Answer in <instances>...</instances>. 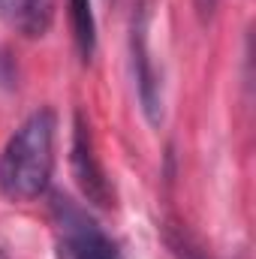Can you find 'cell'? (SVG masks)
Returning a JSON list of instances; mask_svg holds the SVG:
<instances>
[{
	"label": "cell",
	"instance_id": "cell-1",
	"mask_svg": "<svg viewBox=\"0 0 256 259\" xmlns=\"http://www.w3.org/2000/svg\"><path fill=\"white\" fill-rule=\"evenodd\" d=\"M55 109L30 112L0 151V193L12 202H33L49 190L55 172Z\"/></svg>",
	"mask_w": 256,
	"mask_h": 259
},
{
	"label": "cell",
	"instance_id": "cell-2",
	"mask_svg": "<svg viewBox=\"0 0 256 259\" xmlns=\"http://www.w3.org/2000/svg\"><path fill=\"white\" fill-rule=\"evenodd\" d=\"M52 223L58 259H124L121 244L69 196H52Z\"/></svg>",
	"mask_w": 256,
	"mask_h": 259
},
{
	"label": "cell",
	"instance_id": "cell-3",
	"mask_svg": "<svg viewBox=\"0 0 256 259\" xmlns=\"http://www.w3.org/2000/svg\"><path fill=\"white\" fill-rule=\"evenodd\" d=\"M148 27H151V6L142 0L130 18V64H133L139 106H142L148 124L160 127L163 124V72L154 64Z\"/></svg>",
	"mask_w": 256,
	"mask_h": 259
},
{
	"label": "cell",
	"instance_id": "cell-4",
	"mask_svg": "<svg viewBox=\"0 0 256 259\" xmlns=\"http://www.w3.org/2000/svg\"><path fill=\"white\" fill-rule=\"evenodd\" d=\"M69 166H72V178L78 184V190L84 199L97 208H112L115 205V190L112 181L97 157V145H94V133L91 124L81 112H75L72 121V145H69Z\"/></svg>",
	"mask_w": 256,
	"mask_h": 259
},
{
	"label": "cell",
	"instance_id": "cell-5",
	"mask_svg": "<svg viewBox=\"0 0 256 259\" xmlns=\"http://www.w3.org/2000/svg\"><path fill=\"white\" fill-rule=\"evenodd\" d=\"M0 18L27 39H39L52 30L55 0H0Z\"/></svg>",
	"mask_w": 256,
	"mask_h": 259
},
{
	"label": "cell",
	"instance_id": "cell-6",
	"mask_svg": "<svg viewBox=\"0 0 256 259\" xmlns=\"http://www.w3.org/2000/svg\"><path fill=\"white\" fill-rule=\"evenodd\" d=\"M66 12H69V27H72V39L78 49L81 61H91L97 52V18L91 9V0H66Z\"/></svg>",
	"mask_w": 256,
	"mask_h": 259
},
{
	"label": "cell",
	"instance_id": "cell-7",
	"mask_svg": "<svg viewBox=\"0 0 256 259\" xmlns=\"http://www.w3.org/2000/svg\"><path fill=\"white\" fill-rule=\"evenodd\" d=\"M169 244L175 247V253H178L181 259H208L202 250H199V247H196V244H193L190 238L184 235V232H181L178 238H169Z\"/></svg>",
	"mask_w": 256,
	"mask_h": 259
},
{
	"label": "cell",
	"instance_id": "cell-8",
	"mask_svg": "<svg viewBox=\"0 0 256 259\" xmlns=\"http://www.w3.org/2000/svg\"><path fill=\"white\" fill-rule=\"evenodd\" d=\"M217 3H220V0H196V12H199L202 18H208V15L217 9Z\"/></svg>",
	"mask_w": 256,
	"mask_h": 259
},
{
	"label": "cell",
	"instance_id": "cell-9",
	"mask_svg": "<svg viewBox=\"0 0 256 259\" xmlns=\"http://www.w3.org/2000/svg\"><path fill=\"white\" fill-rule=\"evenodd\" d=\"M0 259H9V253H6V247H0Z\"/></svg>",
	"mask_w": 256,
	"mask_h": 259
}]
</instances>
